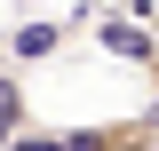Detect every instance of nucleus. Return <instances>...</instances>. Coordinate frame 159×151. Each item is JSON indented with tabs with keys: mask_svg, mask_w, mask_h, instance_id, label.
Returning <instances> with one entry per match:
<instances>
[{
	"mask_svg": "<svg viewBox=\"0 0 159 151\" xmlns=\"http://www.w3.org/2000/svg\"><path fill=\"white\" fill-rule=\"evenodd\" d=\"M56 151H159V112L72 119V127H56Z\"/></svg>",
	"mask_w": 159,
	"mask_h": 151,
	"instance_id": "1",
	"label": "nucleus"
},
{
	"mask_svg": "<svg viewBox=\"0 0 159 151\" xmlns=\"http://www.w3.org/2000/svg\"><path fill=\"white\" fill-rule=\"evenodd\" d=\"M32 119H40V112H32V88H24V72H16V64H0V151L16 143Z\"/></svg>",
	"mask_w": 159,
	"mask_h": 151,
	"instance_id": "4",
	"label": "nucleus"
},
{
	"mask_svg": "<svg viewBox=\"0 0 159 151\" xmlns=\"http://www.w3.org/2000/svg\"><path fill=\"white\" fill-rule=\"evenodd\" d=\"M96 48H111L119 64H135L143 80L159 72V32H151L143 16H96Z\"/></svg>",
	"mask_w": 159,
	"mask_h": 151,
	"instance_id": "2",
	"label": "nucleus"
},
{
	"mask_svg": "<svg viewBox=\"0 0 159 151\" xmlns=\"http://www.w3.org/2000/svg\"><path fill=\"white\" fill-rule=\"evenodd\" d=\"M64 40H72V24H56V16H32V24H8V40H0V64H48L64 48Z\"/></svg>",
	"mask_w": 159,
	"mask_h": 151,
	"instance_id": "3",
	"label": "nucleus"
}]
</instances>
